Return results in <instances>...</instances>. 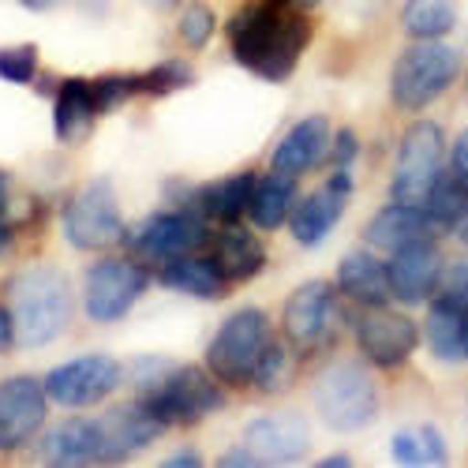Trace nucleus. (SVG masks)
Returning <instances> with one entry per match:
<instances>
[{"label":"nucleus","mask_w":468,"mask_h":468,"mask_svg":"<svg viewBox=\"0 0 468 468\" xmlns=\"http://www.w3.org/2000/svg\"><path fill=\"white\" fill-rule=\"evenodd\" d=\"M296 375V356H292V345L289 341H270L266 353L251 375V386L259 389V394H282V389H289Z\"/></svg>","instance_id":"nucleus-31"},{"label":"nucleus","mask_w":468,"mask_h":468,"mask_svg":"<svg viewBox=\"0 0 468 468\" xmlns=\"http://www.w3.org/2000/svg\"><path fill=\"white\" fill-rule=\"evenodd\" d=\"M162 285L180 292V296H191V300H221L225 289H229L218 262L214 259H199L195 251L162 262Z\"/></svg>","instance_id":"nucleus-28"},{"label":"nucleus","mask_w":468,"mask_h":468,"mask_svg":"<svg viewBox=\"0 0 468 468\" xmlns=\"http://www.w3.org/2000/svg\"><path fill=\"white\" fill-rule=\"evenodd\" d=\"M143 5L154 12H173V8H180V0H143Z\"/></svg>","instance_id":"nucleus-46"},{"label":"nucleus","mask_w":468,"mask_h":468,"mask_svg":"<svg viewBox=\"0 0 468 468\" xmlns=\"http://www.w3.org/2000/svg\"><path fill=\"white\" fill-rule=\"evenodd\" d=\"M431 232H435V225L427 221L423 210L401 207V203L389 199V207H382V210L367 221L364 244H367L371 251H378V255H394V251H401V248H409V244H416V240H427Z\"/></svg>","instance_id":"nucleus-21"},{"label":"nucleus","mask_w":468,"mask_h":468,"mask_svg":"<svg viewBox=\"0 0 468 468\" xmlns=\"http://www.w3.org/2000/svg\"><path fill=\"white\" fill-rule=\"evenodd\" d=\"M348 464H353V457H348V453H326L319 461V468H348Z\"/></svg>","instance_id":"nucleus-45"},{"label":"nucleus","mask_w":468,"mask_h":468,"mask_svg":"<svg viewBox=\"0 0 468 468\" xmlns=\"http://www.w3.org/2000/svg\"><path fill=\"white\" fill-rule=\"evenodd\" d=\"M203 464V453H195V450H176L165 457V468H199Z\"/></svg>","instance_id":"nucleus-40"},{"label":"nucleus","mask_w":468,"mask_h":468,"mask_svg":"<svg viewBox=\"0 0 468 468\" xmlns=\"http://www.w3.org/2000/svg\"><path fill=\"white\" fill-rule=\"evenodd\" d=\"M90 87H94L98 112H112L116 105H124L128 98L139 94V80H135V75H98V80H90Z\"/></svg>","instance_id":"nucleus-35"},{"label":"nucleus","mask_w":468,"mask_h":468,"mask_svg":"<svg viewBox=\"0 0 468 468\" xmlns=\"http://www.w3.org/2000/svg\"><path fill=\"white\" fill-rule=\"evenodd\" d=\"M124 367L105 353H90V356H75L60 367H53L42 386L49 394V405L60 409H94L105 398H112L121 389Z\"/></svg>","instance_id":"nucleus-12"},{"label":"nucleus","mask_w":468,"mask_h":468,"mask_svg":"<svg viewBox=\"0 0 468 468\" xmlns=\"http://www.w3.org/2000/svg\"><path fill=\"white\" fill-rule=\"evenodd\" d=\"M139 80V94H154V98H165V94H176L184 87L195 83V68L180 57L173 60H162V64H154L150 71H139L135 75Z\"/></svg>","instance_id":"nucleus-32"},{"label":"nucleus","mask_w":468,"mask_h":468,"mask_svg":"<svg viewBox=\"0 0 468 468\" xmlns=\"http://www.w3.org/2000/svg\"><path fill=\"white\" fill-rule=\"evenodd\" d=\"M270 341L274 334H270V315L262 307L232 311L207 345V371L221 386H251V375Z\"/></svg>","instance_id":"nucleus-5"},{"label":"nucleus","mask_w":468,"mask_h":468,"mask_svg":"<svg viewBox=\"0 0 468 468\" xmlns=\"http://www.w3.org/2000/svg\"><path fill=\"white\" fill-rule=\"evenodd\" d=\"M8 296L19 348H46L71 323V282L64 278V270L49 262L19 270L8 285Z\"/></svg>","instance_id":"nucleus-3"},{"label":"nucleus","mask_w":468,"mask_h":468,"mask_svg":"<svg viewBox=\"0 0 468 468\" xmlns=\"http://www.w3.org/2000/svg\"><path fill=\"white\" fill-rule=\"evenodd\" d=\"M457 23V0H405L401 27L412 42H439Z\"/></svg>","instance_id":"nucleus-29"},{"label":"nucleus","mask_w":468,"mask_h":468,"mask_svg":"<svg viewBox=\"0 0 468 468\" xmlns=\"http://www.w3.org/2000/svg\"><path fill=\"white\" fill-rule=\"evenodd\" d=\"M356 348L360 356L382 371L401 367L420 345V326L401 315V311H389L386 303L378 307H360L356 315Z\"/></svg>","instance_id":"nucleus-13"},{"label":"nucleus","mask_w":468,"mask_h":468,"mask_svg":"<svg viewBox=\"0 0 468 468\" xmlns=\"http://www.w3.org/2000/svg\"><path fill=\"white\" fill-rule=\"evenodd\" d=\"M311 401H315L319 420L337 435H353L375 423L378 416V382L371 378L367 367L341 360L330 364L315 386H311Z\"/></svg>","instance_id":"nucleus-4"},{"label":"nucleus","mask_w":468,"mask_h":468,"mask_svg":"<svg viewBox=\"0 0 468 468\" xmlns=\"http://www.w3.org/2000/svg\"><path fill=\"white\" fill-rule=\"evenodd\" d=\"M8 203H12V176L0 169V214H8Z\"/></svg>","instance_id":"nucleus-43"},{"label":"nucleus","mask_w":468,"mask_h":468,"mask_svg":"<svg viewBox=\"0 0 468 468\" xmlns=\"http://www.w3.org/2000/svg\"><path fill=\"white\" fill-rule=\"evenodd\" d=\"M132 386L165 427H191L225 409L221 382L210 371L173 364L165 356H139L132 367Z\"/></svg>","instance_id":"nucleus-2"},{"label":"nucleus","mask_w":468,"mask_h":468,"mask_svg":"<svg viewBox=\"0 0 468 468\" xmlns=\"http://www.w3.org/2000/svg\"><path fill=\"white\" fill-rule=\"evenodd\" d=\"M348 199H353V173L334 169V176L326 184H319L315 191H307L303 199H296V207L289 214L292 240L300 248H319L337 229V221L345 218Z\"/></svg>","instance_id":"nucleus-15"},{"label":"nucleus","mask_w":468,"mask_h":468,"mask_svg":"<svg viewBox=\"0 0 468 468\" xmlns=\"http://www.w3.org/2000/svg\"><path fill=\"white\" fill-rule=\"evenodd\" d=\"M0 80L12 87H27L37 80V46H8L0 49Z\"/></svg>","instance_id":"nucleus-34"},{"label":"nucleus","mask_w":468,"mask_h":468,"mask_svg":"<svg viewBox=\"0 0 468 468\" xmlns=\"http://www.w3.org/2000/svg\"><path fill=\"white\" fill-rule=\"evenodd\" d=\"M289 5H296V8H315L319 0H289Z\"/></svg>","instance_id":"nucleus-47"},{"label":"nucleus","mask_w":468,"mask_h":468,"mask_svg":"<svg viewBox=\"0 0 468 468\" xmlns=\"http://www.w3.org/2000/svg\"><path fill=\"white\" fill-rule=\"evenodd\" d=\"M12 237H16V225L8 221V214H0V251L12 248Z\"/></svg>","instance_id":"nucleus-44"},{"label":"nucleus","mask_w":468,"mask_h":468,"mask_svg":"<svg viewBox=\"0 0 468 468\" xmlns=\"http://www.w3.org/2000/svg\"><path fill=\"white\" fill-rule=\"evenodd\" d=\"M46 464H105V439L98 420H68L37 442Z\"/></svg>","instance_id":"nucleus-20"},{"label":"nucleus","mask_w":468,"mask_h":468,"mask_svg":"<svg viewBox=\"0 0 468 468\" xmlns=\"http://www.w3.org/2000/svg\"><path fill=\"white\" fill-rule=\"evenodd\" d=\"M19 8H27V12H53V8H60L64 0H16Z\"/></svg>","instance_id":"nucleus-42"},{"label":"nucleus","mask_w":468,"mask_h":468,"mask_svg":"<svg viewBox=\"0 0 468 468\" xmlns=\"http://www.w3.org/2000/svg\"><path fill=\"white\" fill-rule=\"evenodd\" d=\"M450 180L468 191V128H464V132L453 139V146H450Z\"/></svg>","instance_id":"nucleus-38"},{"label":"nucleus","mask_w":468,"mask_h":468,"mask_svg":"<svg viewBox=\"0 0 468 468\" xmlns=\"http://www.w3.org/2000/svg\"><path fill=\"white\" fill-rule=\"evenodd\" d=\"M442 270H446V259L439 251V244L427 237V240H416L401 251H394L386 259V274H389V296L401 300V303H423L439 292V282H442Z\"/></svg>","instance_id":"nucleus-16"},{"label":"nucleus","mask_w":468,"mask_h":468,"mask_svg":"<svg viewBox=\"0 0 468 468\" xmlns=\"http://www.w3.org/2000/svg\"><path fill=\"white\" fill-rule=\"evenodd\" d=\"M49 394L30 375H12L0 382V453H16L34 442L46 427Z\"/></svg>","instance_id":"nucleus-14"},{"label":"nucleus","mask_w":468,"mask_h":468,"mask_svg":"<svg viewBox=\"0 0 468 468\" xmlns=\"http://www.w3.org/2000/svg\"><path fill=\"white\" fill-rule=\"evenodd\" d=\"M214 27H218L214 8L203 5V0H195V5H187V8L180 12V42H184L187 49H203V46H210Z\"/></svg>","instance_id":"nucleus-33"},{"label":"nucleus","mask_w":468,"mask_h":468,"mask_svg":"<svg viewBox=\"0 0 468 468\" xmlns=\"http://www.w3.org/2000/svg\"><path fill=\"white\" fill-rule=\"evenodd\" d=\"M337 289L330 282H303L300 289L289 292L282 307V330L292 353L311 356L323 353L337 334Z\"/></svg>","instance_id":"nucleus-11"},{"label":"nucleus","mask_w":468,"mask_h":468,"mask_svg":"<svg viewBox=\"0 0 468 468\" xmlns=\"http://www.w3.org/2000/svg\"><path fill=\"white\" fill-rule=\"evenodd\" d=\"M311 42V19L282 0H259L229 19L232 60L266 83H285Z\"/></svg>","instance_id":"nucleus-1"},{"label":"nucleus","mask_w":468,"mask_h":468,"mask_svg":"<svg viewBox=\"0 0 468 468\" xmlns=\"http://www.w3.org/2000/svg\"><path fill=\"white\" fill-rule=\"evenodd\" d=\"M150 289V270L139 259H101L87 270L83 311L90 323H121Z\"/></svg>","instance_id":"nucleus-10"},{"label":"nucleus","mask_w":468,"mask_h":468,"mask_svg":"<svg viewBox=\"0 0 468 468\" xmlns=\"http://www.w3.org/2000/svg\"><path fill=\"white\" fill-rule=\"evenodd\" d=\"M394 457L401 464H446L450 457V446L442 439L439 427L423 423V427H412V431H398L394 442H389Z\"/></svg>","instance_id":"nucleus-30"},{"label":"nucleus","mask_w":468,"mask_h":468,"mask_svg":"<svg viewBox=\"0 0 468 468\" xmlns=\"http://www.w3.org/2000/svg\"><path fill=\"white\" fill-rule=\"evenodd\" d=\"M207 218L191 207H176V210H162L143 218L132 232H124V248L132 251V259L139 262H169L180 255H191L207 244Z\"/></svg>","instance_id":"nucleus-9"},{"label":"nucleus","mask_w":468,"mask_h":468,"mask_svg":"<svg viewBox=\"0 0 468 468\" xmlns=\"http://www.w3.org/2000/svg\"><path fill=\"white\" fill-rule=\"evenodd\" d=\"M330 121L326 116H303L300 124H292L285 132V139L278 143L274 150V169L278 173H289V176H303L311 169H319L326 162V154H330Z\"/></svg>","instance_id":"nucleus-19"},{"label":"nucleus","mask_w":468,"mask_h":468,"mask_svg":"<svg viewBox=\"0 0 468 468\" xmlns=\"http://www.w3.org/2000/svg\"><path fill=\"white\" fill-rule=\"evenodd\" d=\"M435 296L468 307V259H461V262H453V266L442 270V282H439V292Z\"/></svg>","instance_id":"nucleus-36"},{"label":"nucleus","mask_w":468,"mask_h":468,"mask_svg":"<svg viewBox=\"0 0 468 468\" xmlns=\"http://www.w3.org/2000/svg\"><path fill=\"white\" fill-rule=\"evenodd\" d=\"M218 270L225 274L229 285H237V282H251L262 274V266H266V248L262 240L255 237L251 229L244 225H221V232L214 237V255Z\"/></svg>","instance_id":"nucleus-25"},{"label":"nucleus","mask_w":468,"mask_h":468,"mask_svg":"<svg viewBox=\"0 0 468 468\" xmlns=\"http://www.w3.org/2000/svg\"><path fill=\"white\" fill-rule=\"evenodd\" d=\"M337 292H345L353 303L360 307H378L389 303V274H386V262L364 248V251H348L337 266Z\"/></svg>","instance_id":"nucleus-23"},{"label":"nucleus","mask_w":468,"mask_h":468,"mask_svg":"<svg viewBox=\"0 0 468 468\" xmlns=\"http://www.w3.org/2000/svg\"><path fill=\"white\" fill-rule=\"evenodd\" d=\"M300 199L296 191V176L289 173H266V176H255V187H251V203H248V218L255 229L262 232H274L289 221L292 207Z\"/></svg>","instance_id":"nucleus-27"},{"label":"nucleus","mask_w":468,"mask_h":468,"mask_svg":"<svg viewBox=\"0 0 468 468\" xmlns=\"http://www.w3.org/2000/svg\"><path fill=\"white\" fill-rule=\"evenodd\" d=\"M457 53L442 42H412L389 71V98L405 112H423L435 105L457 80Z\"/></svg>","instance_id":"nucleus-6"},{"label":"nucleus","mask_w":468,"mask_h":468,"mask_svg":"<svg viewBox=\"0 0 468 468\" xmlns=\"http://www.w3.org/2000/svg\"><path fill=\"white\" fill-rule=\"evenodd\" d=\"M423 337L431 356L442 364H468V307L453 300H435L427 311Z\"/></svg>","instance_id":"nucleus-24"},{"label":"nucleus","mask_w":468,"mask_h":468,"mask_svg":"<svg viewBox=\"0 0 468 468\" xmlns=\"http://www.w3.org/2000/svg\"><path fill=\"white\" fill-rule=\"evenodd\" d=\"M101 439H105V464H116V461H128L132 453L146 450L150 442H158L169 427L154 416L143 401H132V405H121L105 412L101 420Z\"/></svg>","instance_id":"nucleus-18"},{"label":"nucleus","mask_w":468,"mask_h":468,"mask_svg":"<svg viewBox=\"0 0 468 468\" xmlns=\"http://www.w3.org/2000/svg\"><path fill=\"white\" fill-rule=\"evenodd\" d=\"M442 165H446L442 128L435 121L409 124V132L401 135V146H398L394 176H389V199L401 203V207L423 210L427 195H431L435 184L442 180Z\"/></svg>","instance_id":"nucleus-7"},{"label":"nucleus","mask_w":468,"mask_h":468,"mask_svg":"<svg viewBox=\"0 0 468 468\" xmlns=\"http://www.w3.org/2000/svg\"><path fill=\"white\" fill-rule=\"evenodd\" d=\"M16 348V319H12V307L0 303V353Z\"/></svg>","instance_id":"nucleus-39"},{"label":"nucleus","mask_w":468,"mask_h":468,"mask_svg":"<svg viewBox=\"0 0 468 468\" xmlns=\"http://www.w3.org/2000/svg\"><path fill=\"white\" fill-rule=\"evenodd\" d=\"M64 240L75 251H109L124 240V218L112 180L94 176L71 195L64 207Z\"/></svg>","instance_id":"nucleus-8"},{"label":"nucleus","mask_w":468,"mask_h":468,"mask_svg":"<svg viewBox=\"0 0 468 468\" xmlns=\"http://www.w3.org/2000/svg\"><path fill=\"white\" fill-rule=\"evenodd\" d=\"M98 105H94V87L90 80H80V75H68V80L57 83V105H53V135L64 146L83 143V135L94 128L98 121Z\"/></svg>","instance_id":"nucleus-22"},{"label":"nucleus","mask_w":468,"mask_h":468,"mask_svg":"<svg viewBox=\"0 0 468 468\" xmlns=\"http://www.w3.org/2000/svg\"><path fill=\"white\" fill-rule=\"evenodd\" d=\"M221 464H225V468H251V464H259V461L251 457V450H248V446H240V450L221 453Z\"/></svg>","instance_id":"nucleus-41"},{"label":"nucleus","mask_w":468,"mask_h":468,"mask_svg":"<svg viewBox=\"0 0 468 468\" xmlns=\"http://www.w3.org/2000/svg\"><path fill=\"white\" fill-rule=\"evenodd\" d=\"M326 158L337 165V169H348L356 158H360V139H356V132L353 128H341V132H334V139H330V154Z\"/></svg>","instance_id":"nucleus-37"},{"label":"nucleus","mask_w":468,"mask_h":468,"mask_svg":"<svg viewBox=\"0 0 468 468\" xmlns=\"http://www.w3.org/2000/svg\"><path fill=\"white\" fill-rule=\"evenodd\" d=\"M255 176H259V173H232V176H221V180L203 184L199 195H195V210H199L207 221L237 225V221L248 214Z\"/></svg>","instance_id":"nucleus-26"},{"label":"nucleus","mask_w":468,"mask_h":468,"mask_svg":"<svg viewBox=\"0 0 468 468\" xmlns=\"http://www.w3.org/2000/svg\"><path fill=\"white\" fill-rule=\"evenodd\" d=\"M244 446L259 464H296L311 446V431L292 412H266L244 427Z\"/></svg>","instance_id":"nucleus-17"}]
</instances>
